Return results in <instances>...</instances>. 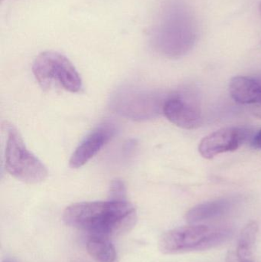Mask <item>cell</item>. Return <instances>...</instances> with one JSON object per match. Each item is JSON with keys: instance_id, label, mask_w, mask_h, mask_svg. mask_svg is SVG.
Masks as SVG:
<instances>
[{"instance_id": "cell-1", "label": "cell", "mask_w": 261, "mask_h": 262, "mask_svg": "<svg viewBox=\"0 0 261 262\" xmlns=\"http://www.w3.org/2000/svg\"><path fill=\"white\" fill-rule=\"evenodd\" d=\"M63 220L67 226L87 231L91 236L109 238L130 230L136 223V212L127 200L84 202L66 208Z\"/></svg>"}, {"instance_id": "cell-11", "label": "cell", "mask_w": 261, "mask_h": 262, "mask_svg": "<svg viewBox=\"0 0 261 262\" xmlns=\"http://www.w3.org/2000/svg\"><path fill=\"white\" fill-rule=\"evenodd\" d=\"M231 203L228 200H218L197 205L188 211L185 219L188 223H197L210 219L216 218L226 213L231 209Z\"/></svg>"}, {"instance_id": "cell-16", "label": "cell", "mask_w": 261, "mask_h": 262, "mask_svg": "<svg viewBox=\"0 0 261 262\" xmlns=\"http://www.w3.org/2000/svg\"><path fill=\"white\" fill-rule=\"evenodd\" d=\"M252 145L256 149H261V129L253 138Z\"/></svg>"}, {"instance_id": "cell-15", "label": "cell", "mask_w": 261, "mask_h": 262, "mask_svg": "<svg viewBox=\"0 0 261 262\" xmlns=\"http://www.w3.org/2000/svg\"><path fill=\"white\" fill-rule=\"evenodd\" d=\"M225 262H254L253 260H246L241 258L240 257L238 256L236 252H228V255L226 257V261Z\"/></svg>"}, {"instance_id": "cell-18", "label": "cell", "mask_w": 261, "mask_h": 262, "mask_svg": "<svg viewBox=\"0 0 261 262\" xmlns=\"http://www.w3.org/2000/svg\"><path fill=\"white\" fill-rule=\"evenodd\" d=\"M3 262H15V261H13V260L11 259H6L3 261Z\"/></svg>"}, {"instance_id": "cell-9", "label": "cell", "mask_w": 261, "mask_h": 262, "mask_svg": "<svg viewBox=\"0 0 261 262\" xmlns=\"http://www.w3.org/2000/svg\"><path fill=\"white\" fill-rule=\"evenodd\" d=\"M162 113L174 125L185 130L198 128L202 123V116L199 109L179 97L165 100Z\"/></svg>"}, {"instance_id": "cell-4", "label": "cell", "mask_w": 261, "mask_h": 262, "mask_svg": "<svg viewBox=\"0 0 261 262\" xmlns=\"http://www.w3.org/2000/svg\"><path fill=\"white\" fill-rule=\"evenodd\" d=\"M32 72L41 89H62L78 93L83 88L82 80L70 60L62 54L48 51L38 55L32 64Z\"/></svg>"}, {"instance_id": "cell-8", "label": "cell", "mask_w": 261, "mask_h": 262, "mask_svg": "<svg viewBox=\"0 0 261 262\" xmlns=\"http://www.w3.org/2000/svg\"><path fill=\"white\" fill-rule=\"evenodd\" d=\"M116 129L114 124L106 122L92 130L78 145L70 157L69 165L78 169L91 160L114 137Z\"/></svg>"}, {"instance_id": "cell-2", "label": "cell", "mask_w": 261, "mask_h": 262, "mask_svg": "<svg viewBox=\"0 0 261 262\" xmlns=\"http://www.w3.org/2000/svg\"><path fill=\"white\" fill-rule=\"evenodd\" d=\"M189 18L180 4L167 5L152 30L151 41L154 49L168 57H177L186 52L195 38Z\"/></svg>"}, {"instance_id": "cell-17", "label": "cell", "mask_w": 261, "mask_h": 262, "mask_svg": "<svg viewBox=\"0 0 261 262\" xmlns=\"http://www.w3.org/2000/svg\"><path fill=\"white\" fill-rule=\"evenodd\" d=\"M252 113L256 118L261 119V102L254 104V107H252Z\"/></svg>"}, {"instance_id": "cell-5", "label": "cell", "mask_w": 261, "mask_h": 262, "mask_svg": "<svg viewBox=\"0 0 261 262\" xmlns=\"http://www.w3.org/2000/svg\"><path fill=\"white\" fill-rule=\"evenodd\" d=\"M5 166L7 172L20 181L37 184L48 177L47 168L27 149L22 137L13 126L7 127Z\"/></svg>"}, {"instance_id": "cell-13", "label": "cell", "mask_w": 261, "mask_h": 262, "mask_svg": "<svg viewBox=\"0 0 261 262\" xmlns=\"http://www.w3.org/2000/svg\"><path fill=\"white\" fill-rule=\"evenodd\" d=\"M87 249L97 262H115L116 260V249L108 238L90 236L87 243Z\"/></svg>"}, {"instance_id": "cell-7", "label": "cell", "mask_w": 261, "mask_h": 262, "mask_svg": "<svg viewBox=\"0 0 261 262\" xmlns=\"http://www.w3.org/2000/svg\"><path fill=\"white\" fill-rule=\"evenodd\" d=\"M246 137V132L242 128L225 127L204 137L199 143V151L204 158L211 160L219 154L239 149Z\"/></svg>"}, {"instance_id": "cell-12", "label": "cell", "mask_w": 261, "mask_h": 262, "mask_svg": "<svg viewBox=\"0 0 261 262\" xmlns=\"http://www.w3.org/2000/svg\"><path fill=\"white\" fill-rule=\"evenodd\" d=\"M259 226L257 222L251 221L242 229L238 242L236 254L241 258L253 260V251L258 234Z\"/></svg>"}, {"instance_id": "cell-3", "label": "cell", "mask_w": 261, "mask_h": 262, "mask_svg": "<svg viewBox=\"0 0 261 262\" xmlns=\"http://www.w3.org/2000/svg\"><path fill=\"white\" fill-rule=\"evenodd\" d=\"M233 235L228 228H210L193 225L165 232L159 238V250L164 254L205 251L226 243Z\"/></svg>"}, {"instance_id": "cell-6", "label": "cell", "mask_w": 261, "mask_h": 262, "mask_svg": "<svg viewBox=\"0 0 261 262\" xmlns=\"http://www.w3.org/2000/svg\"><path fill=\"white\" fill-rule=\"evenodd\" d=\"M164 102L158 95L144 89L126 87L112 96L110 105L119 115L133 120L150 119L162 112Z\"/></svg>"}, {"instance_id": "cell-10", "label": "cell", "mask_w": 261, "mask_h": 262, "mask_svg": "<svg viewBox=\"0 0 261 262\" xmlns=\"http://www.w3.org/2000/svg\"><path fill=\"white\" fill-rule=\"evenodd\" d=\"M231 98L242 104L261 102V80L251 77L236 76L229 83Z\"/></svg>"}, {"instance_id": "cell-19", "label": "cell", "mask_w": 261, "mask_h": 262, "mask_svg": "<svg viewBox=\"0 0 261 262\" xmlns=\"http://www.w3.org/2000/svg\"><path fill=\"white\" fill-rule=\"evenodd\" d=\"M259 11H260V13L261 15V3L260 4V6H259Z\"/></svg>"}, {"instance_id": "cell-14", "label": "cell", "mask_w": 261, "mask_h": 262, "mask_svg": "<svg viewBox=\"0 0 261 262\" xmlns=\"http://www.w3.org/2000/svg\"><path fill=\"white\" fill-rule=\"evenodd\" d=\"M110 200H127V189L124 181L121 180H115L112 182L110 188Z\"/></svg>"}]
</instances>
